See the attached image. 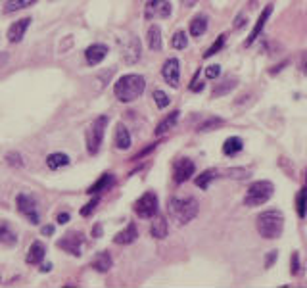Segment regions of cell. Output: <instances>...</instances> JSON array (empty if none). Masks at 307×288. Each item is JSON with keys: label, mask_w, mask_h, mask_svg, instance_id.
<instances>
[{"label": "cell", "mask_w": 307, "mask_h": 288, "mask_svg": "<svg viewBox=\"0 0 307 288\" xmlns=\"http://www.w3.org/2000/svg\"><path fill=\"white\" fill-rule=\"evenodd\" d=\"M148 46L152 48V50H162V29L158 27V25H152V27L148 29Z\"/></svg>", "instance_id": "obj_25"}, {"label": "cell", "mask_w": 307, "mask_h": 288, "mask_svg": "<svg viewBox=\"0 0 307 288\" xmlns=\"http://www.w3.org/2000/svg\"><path fill=\"white\" fill-rule=\"evenodd\" d=\"M114 265V261H112V256L108 254V252H102V254H98L96 259L92 261V267L98 271V273H106V271H110V267Z\"/></svg>", "instance_id": "obj_23"}, {"label": "cell", "mask_w": 307, "mask_h": 288, "mask_svg": "<svg viewBox=\"0 0 307 288\" xmlns=\"http://www.w3.org/2000/svg\"><path fill=\"white\" fill-rule=\"evenodd\" d=\"M29 25H31V18H25V19H19L16 23H12L8 29V40L10 42H19L21 38L25 37V33H27Z\"/></svg>", "instance_id": "obj_12"}, {"label": "cell", "mask_w": 307, "mask_h": 288, "mask_svg": "<svg viewBox=\"0 0 307 288\" xmlns=\"http://www.w3.org/2000/svg\"><path fill=\"white\" fill-rule=\"evenodd\" d=\"M6 162H8L10 165H14V167H21V165H23V160H21V154H18V152H10V154H6Z\"/></svg>", "instance_id": "obj_36"}, {"label": "cell", "mask_w": 307, "mask_h": 288, "mask_svg": "<svg viewBox=\"0 0 307 288\" xmlns=\"http://www.w3.org/2000/svg\"><path fill=\"white\" fill-rule=\"evenodd\" d=\"M114 142L119 150H127V148H131V134H129V129H127L123 123H117V127H115Z\"/></svg>", "instance_id": "obj_16"}, {"label": "cell", "mask_w": 307, "mask_h": 288, "mask_svg": "<svg viewBox=\"0 0 307 288\" xmlns=\"http://www.w3.org/2000/svg\"><path fill=\"white\" fill-rule=\"evenodd\" d=\"M277 250H273V252H271V254H269V258H267V267H271V265H273V261H275V259H277Z\"/></svg>", "instance_id": "obj_41"}, {"label": "cell", "mask_w": 307, "mask_h": 288, "mask_svg": "<svg viewBox=\"0 0 307 288\" xmlns=\"http://www.w3.org/2000/svg\"><path fill=\"white\" fill-rule=\"evenodd\" d=\"M244 16H238V18H236V21H234V29H238V27H242V25H244Z\"/></svg>", "instance_id": "obj_44"}, {"label": "cell", "mask_w": 307, "mask_h": 288, "mask_svg": "<svg viewBox=\"0 0 307 288\" xmlns=\"http://www.w3.org/2000/svg\"><path fill=\"white\" fill-rule=\"evenodd\" d=\"M81 244H83V234L81 232H69V234H66L64 238L58 242V246L62 250H66V252H69V254H73V256H81Z\"/></svg>", "instance_id": "obj_11"}, {"label": "cell", "mask_w": 307, "mask_h": 288, "mask_svg": "<svg viewBox=\"0 0 307 288\" xmlns=\"http://www.w3.org/2000/svg\"><path fill=\"white\" fill-rule=\"evenodd\" d=\"M150 232H152L154 238L162 240L167 236V232H169V227H167V221L163 219V217H156L152 221V227H150Z\"/></svg>", "instance_id": "obj_22"}, {"label": "cell", "mask_w": 307, "mask_h": 288, "mask_svg": "<svg viewBox=\"0 0 307 288\" xmlns=\"http://www.w3.org/2000/svg\"><path fill=\"white\" fill-rule=\"evenodd\" d=\"M171 46L175 50H184V48L188 46V37H186V33L184 31H177L171 38Z\"/></svg>", "instance_id": "obj_32"}, {"label": "cell", "mask_w": 307, "mask_h": 288, "mask_svg": "<svg viewBox=\"0 0 307 288\" xmlns=\"http://www.w3.org/2000/svg\"><path fill=\"white\" fill-rule=\"evenodd\" d=\"M301 71L307 75V52L303 54V60H301Z\"/></svg>", "instance_id": "obj_45"}, {"label": "cell", "mask_w": 307, "mask_h": 288, "mask_svg": "<svg viewBox=\"0 0 307 288\" xmlns=\"http://www.w3.org/2000/svg\"><path fill=\"white\" fill-rule=\"evenodd\" d=\"M275 192V184L271 181H255L253 184H249L248 192L244 196V204L249 208H255V206H263L265 202L271 200Z\"/></svg>", "instance_id": "obj_4"}, {"label": "cell", "mask_w": 307, "mask_h": 288, "mask_svg": "<svg viewBox=\"0 0 307 288\" xmlns=\"http://www.w3.org/2000/svg\"><path fill=\"white\" fill-rule=\"evenodd\" d=\"M67 221H69V215H67V213H60V215H58V223H60V225H66Z\"/></svg>", "instance_id": "obj_42"}, {"label": "cell", "mask_w": 307, "mask_h": 288, "mask_svg": "<svg viewBox=\"0 0 307 288\" xmlns=\"http://www.w3.org/2000/svg\"><path fill=\"white\" fill-rule=\"evenodd\" d=\"M44 252H46L44 244H40V242H33V246H31V250H29L25 261H27V263H31V265L40 263V261H42V258H44Z\"/></svg>", "instance_id": "obj_21"}, {"label": "cell", "mask_w": 307, "mask_h": 288, "mask_svg": "<svg viewBox=\"0 0 307 288\" xmlns=\"http://www.w3.org/2000/svg\"><path fill=\"white\" fill-rule=\"evenodd\" d=\"M255 225H258V232L263 238H278L282 234V230H284V215H282V211L278 210L263 211L258 217Z\"/></svg>", "instance_id": "obj_2"}, {"label": "cell", "mask_w": 307, "mask_h": 288, "mask_svg": "<svg viewBox=\"0 0 307 288\" xmlns=\"http://www.w3.org/2000/svg\"><path fill=\"white\" fill-rule=\"evenodd\" d=\"M46 165L50 167V169H62V167H66V165H69V156L64 152H56V154H50L46 158Z\"/></svg>", "instance_id": "obj_20"}, {"label": "cell", "mask_w": 307, "mask_h": 288, "mask_svg": "<svg viewBox=\"0 0 307 288\" xmlns=\"http://www.w3.org/2000/svg\"><path fill=\"white\" fill-rule=\"evenodd\" d=\"M171 16V4L167 0H148L144 8V18L156 19V18H169Z\"/></svg>", "instance_id": "obj_7"}, {"label": "cell", "mask_w": 307, "mask_h": 288, "mask_svg": "<svg viewBox=\"0 0 307 288\" xmlns=\"http://www.w3.org/2000/svg\"><path fill=\"white\" fill-rule=\"evenodd\" d=\"M0 242L6 246H14L16 244V234L10 229L8 225H0Z\"/></svg>", "instance_id": "obj_30"}, {"label": "cell", "mask_w": 307, "mask_h": 288, "mask_svg": "<svg viewBox=\"0 0 307 288\" xmlns=\"http://www.w3.org/2000/svg\"><path fill=\"white\" fill-rule=\"evenodd\" d=\"M225 38H227V35H219V37H217V40H215V42H213V44H211V46L203 52V58H211L213 54H217L221 48L225 46Z\"/></svg>", "instance_id": "obj_34"}, {"label": "cell", "mask_w": 307, "mask_h": 288, "mask_svg": "<svg viewBox=\"0 0 307 288\" xmlns=\"http://www.w3.org/2000/svg\"><path fill=\"white\" fill-rule=\"evenodd\" d=\"M208 29V18L206 16H198L190 21V35L192 37H201Z\"/></svg>", "instance_id": "obj_26"}, {"label": "cell", "mask_w": 307, "mask_h": 288, "mask_svg": "<svg viewBox=\"0 0 307 288\" xmlns=\"http://www.w3.org/2000/svg\"><path fill=\"white\" fill-rule=\"evenodd\" d=\"M201 88H203V83H198V73H196V77H194V79H192L190 90H194V92H200Z\"/></svg>", "instance_id": "obj_40"}, {"label": "cell", "mask_w": 307, "mask_h": 288, "mask_svg": "<svg viewBox=\"0 0 307 288\" xmlns=\"http://www.w3.org/2000/svg\"><path fill=\"white\" fill-rule=\"evenodd\" d=\"M271 12H273V6H271V4H269V6H265V10L261 12V16H259V19L255 21L253 29H251L249 37L246 38V46L253 44V42H255V38L261 35V31H263V27H265V23H267V19H269V16H271Z\"/></svg>", "instance_id": "obj_13"}, {"label": "cell", "mask_w": 307, "mask_h": 288, "mask_svg": "<svg viewBox=\"0 0 307 288\" xmlns=\"http://www.w3.org/2000/svg\"><path fill=\"white\" fill-rule=\"evenodd\" d=\"M296 206H297V215H299V217H305V213H307V184L299 190V194H297Z\"/></svg>", "instance_id": "obj_31"}, {"label": "cell", "mask_w": 307, "mask_h": 288, "mask_svg": "<svg viewBox=\"0 0 307 288\" xmlns=\"http://www.w3.org/2000/svg\"><path fill=\"white\" fill-rule=\"evenodd\" d=\"M100 232H102V225H94V229H92V236L98 238V236H100Z\"/></svg>", "instance_id": "obj_43"}, {"label": "cell", "mask_w": 307, "mask_h": 288, "mask_svg": "<svg viewBox=\"0 0 307 288\" xmlns=\"http://www.w3.org/2000/svg\"><path fill=\"white\" fill-rule=\"evenodd\" d=\"M242 148H244L242 138H238V136H230V138H227L225 144H223V154H225V156H234V154H238Z\"/></svg>", "instance_id": "obj_24"}, {"label": "cell", "mask_w": 307, "mask_h": 288, "mask_svg": "<svg viewBox=\"0 0 307 288\" xmlns=\"http://www.w3.org/2000/svg\"><path fill=\"white\" fill-rule=\"evenodd\" d=\"M136 236H138V229H136V225H134V223H129V225H127L121 232H117V234H115L114 242H115V244H121V246H125V244H131V242H134V240H136Z\"/></svg>", "instance_id": "obj_17"}, {"label": "cell", "mask_w": 307, "mask_h": 288, "mask_svg": "<svg viewBox=\"0 0 307 288\" xmlns=\"http://www.w3.org/2000/svg\"><path fill=\"white\" fill-rule=\"evenodd\" d=\"M234 86H236V79H225L223 83H219V85L213 88V98L227 94V92H230Z\"/></svg>", "instance_id": "obj_28"}, {"label": "cell", "mask_w": 307, "mask_h": 288, "mask_svg": "<svg viewBox=\"0 0 307 288\" xmlns=\"http://www.w3.org/2000/svg\"><path fill=\"white\" fill-rule=\"evenodd\" d=\"M154 100H156V104H158L160 110H163V108L169 106V96L165 94L163 90H156V92H154Z\"/></svg>", "instance_id": "obj_35"}, {"label": "cell", "mask_w": 307, "mask_h": 288, "mask_svg": "<svg viewBox=\"0 0 307 288\" xmlns=\"http://www.w3.org/2000/svg\"><path fill=\"white\" fill-rule=\"evenodd\" d=\"M106 127H108V115H100L96 117L92 125L88 127L86 131V136H85V142H86V152L90 156H96L98 150H100V144L104 140V133H106Z\"/></svg>", "instance_id": "obj_5"}, {"label": "cell", "mask_w": 307, "mask_h": 288, "mask_svg": "<svg viewBox=\"0 0 307 288\" xmlns=\"http://www.w3.org/2000/svg\"><path fill=\"white\" fill-rule=\"evenodd\" d=\"M179 117H181V112H179V110L171 112V114L167 115L163 121H160V125L156 127V134H158V136H162V134H165L167 131H171L173 127H175V123L179 121Z\"/></svg>", "instance_id": "obj_18"}, {"label": "cell", "mask_w": 307, "mask_h": 288, "mask_svg": "<svg viewBox=\"0 0 307 288\" xmlns=\"http://www.w3.org/2000/svg\"><path fill=\"white\" fill-rule=\"evenodd\" d=\"M215 177H217V171H215V169H208V171H203L201 175H198L194 182H196L200 188H208V186H210V182L213 181Z\"/></svg>", "instance_id": "obj_29"}, {"label": "cell", "mask_w": 307, "mask_h": 288, "mask_svg": "<svg viewBox=\"0 0 307 288\" xmlns=\"http://www.w3.org/2000/svg\"><path fill=\"white\" fill-rule=\"evenodd\" d=\"M167 211L171 215V219H175L179 225H186L190 223L198 211H200V206L194 198H171L169 200V206H167Z\"/></svg>", "instance_id": "obj_3"}, {"label": "cell", "mask_w": 307, "mask_h": 288, "mask_svg": "<svg viewBox=\"0 0 307 288\" xmlns=\"http://www.w3.org/2000/svg\"><path fill=\"white\" fill-rule=\"evenodd\" d=\"M106 54H108V46H106V44H92V46L86 48L85 52L86 64H88V66H96V64H100V62L104 60Z\"/></svg>", "instance_id": "obj_14"}, {"label": "cell", "mask_w": 307, "mask_h": 288, "mask_svg": "<svg viewBox=\"0 0 307 288\" xmlns=\"http://www.w3.org/2000/svg\"><path fill=\"white\" fill-rule=\"evenodd\" d=\"M18 210L27 217L33 225H38L40 219H38V211H37V206H35V200L27 196V194H19L18 196Z\"/></svg>", "instance_id": "obj_9"}, {"label": "cell", "mask_w": 307, "mask_h": 288, "mask_svg": "<svg viewBox=\"0 0 307 288\" xmlns=\"http://www.w3.org/2000/svg\"><path fill=\"white\" fill-rule=\"evenodd\" d=\"M221 75V66H210L206 69V77L208 79H217Z\"/></svg>", "instance_id": "obj_39"}, {"label": "cell", "mask_w": 307, "mask_h": 288, "mask_svg": "<svg viewBox=\"0 0 307 288\" xmlns=\"http://www.w3.org/2000/svg\"><path fill=\"white\" fill-rule=\"evenodd\" d=\"M162 75L167 81V85L177 88L179 86V79H181V62L177 58H169L162 67Z\"/></svg>", "instance_id": "obj_8"}, {"label": "cell", "mask_w": 307, "mask_h": 288, "mask_svg": "<svg viewBox=\"0 0 307 288\" xmlns=\"http://www.w3.org/2000/svg\"><path fill=\"white\" fill-rule=\"evenodd\" d=\"M221 125H225V119H221V117H210L208 121H203V123L198 127V131L200 133H206V131H213V129H217Z\"/></svg>", "instance_id": "obj_33"}, {"label": "cell", "mask_w": 307, "mask_h": 288, "mask_svg": "<svg viewBox=\"0 0 307 288\" xmlns=\"http://www.w3.org/2000/svg\"><path fill=\"white\" fill-rule=\"evenodd\" d=\"M181 2L184 4V6H188V8H190V6H194V4L198 2V0H181Z\"/></svg>", "instance_id": "obj_48"}, {"label": "cell", "mask_w": 307, "mask_h": 288, "mask_svg": "<svg viewBox=\"0 0 307 288\" xmlns=\"http://www.w3.org/2000/svg\"><path fill=\"white\" fill-rule=\"evenodd\" d=\"M98 202H100V198H98V196H94V198H92V200L88 202V204H86L85 208L81 210V215H83V217H88V215H90V213H92V211L96 210V206H98Z\"/></svg>", "instance_id": "obj_37"}, {"label": "cell", "mask_w": 307, "mask_h": 288, "mask_svg": "<svg viewBox=\"0 0 307 288\" xmlns=\"http://www.w3.org/2000/svg\"><path fill=\"white\" fill-rule=\"evenodd\" d=\"M144 86H146V81H144L142 75H136V73H129V75H123L117 79V83L114 86L115 98L119 102H133L138 96L144 92Z\"/></svg>", "instance_id": "obj_1"}, {"label": "cell", "mask_w": 307, "mask_h": 288, "mask_svg": "<svg viewBox=\"0 0 307 288\" xmlns=\"http://www.w3.org/2000/svg\"><path fill=\"white\" fill-rule=\"evenodd\" d=\"M290 271H292V275H299V258H297V252L292 254V258H290Z\"/></svg>", "instance_id": "obj_38"}, {"label": "cell", "mask_w": 307, "mask_h": 288, "mask_svg": "<svg viewBox=\"0 0 307 288\" xmlns=\"http://www.w3.org/2000/svg\"><path fill=\"white\" fill-rule=\"evenodd\" d=\"M8 62V54H4V52H0V67L4 66Z\"/></svg>", "instance_id": "obj_46"}, {"label": "cell", "mask_w": 307, "mask_h": 288, "mask_svg": "<svg viewBox=\"0 0 307 288\" xmlns=\"http://www.w3.org/2000/svg\"><path fill=\"white\" fill-rule=\"evenodd\" d=\"M114 182H115L114 175H112V173H104V175H102V177H100V179H98L86 192H88V194H98V192H102V190H108Z\"/></svg>", "instance_id": "obj_19"}, {"label": "cell", "mask_w": 307, "mask_h": 288, "mask_svg": "<svg viewBox=\"0 0 307 288\" xmlns=\"http://www.w3.org/2000/svg\"><path fill=\"white\" fill-rule=\"evenodd\" d=\"M37 0H8V4L4 6V14H14L21 8H27V6H33Z\"/></svg>", "instance_id": "obj_27"}, {"label": "cell", "mask_w": 307, "mask_h": 288, "mask_svg": "<svg viewBox=\"0 0 307 288\" xmlns=\"http://www.w3.org/2000/svg\"><path fill=\"white\" fill-rule=\"evenodd\" d=\"M138 58H140V42L133 35L129 38V44L123 48V60L127 64H134V62H138Z\"/></svg>", "instance_id": "obj_15"}, {"label": "cell", "mask_w": 307, "mask_h": 288, "mask_svg": "<svg viewBox=\"0 0 307 288\" xmlns=\"http://www.w3.org/2000/svg\"><path fill=\"white\" fill-rule=\"evenodd\" d=\"M42 232H44V234H52V232H54V227H52V225H46V227H42Z\"/></svg>", "instance_id": "obj_47"}, {"label": "cell", "mask_w": 307, "mask_h": 288, "mask_svg": "<svg viewBox=\"0 0 307 288\" xmlns=\"http://www.w3.org/2000/svg\"><path fill=\"white\" fill-rule=\"evenodd\" d=\"M158 206H160V204H158V196H156L154 192H144L142 196L134 202L133 210L138 217L150 219V217H154V215L158 213Z\"/></svg>", "instance_id": "obj_6"}, {"label": "cell", "mask_w": 307, "mask_h": 288, "mask_svg": "<svg viewBox=\"0 0 307 288\" xmlns=\"http://www.w3.org/2000/svg\"><path fill=\"white\" fill-rule=\"evenodd\" d=\"M194 171H196V165H194V162H192V160H188V158H182V160H179V162L175 163V169H173V179H175V182H186L192 175H194Z\"/></svg>", "instance_id": "obj_10"}]
</instances>
